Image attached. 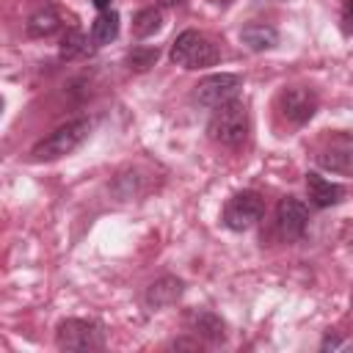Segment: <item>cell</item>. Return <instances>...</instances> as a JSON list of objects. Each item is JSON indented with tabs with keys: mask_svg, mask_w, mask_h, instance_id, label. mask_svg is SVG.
<instances>
[{
	"mask_svg": "<svg viewBox=\"0 0 353 353\" xmlns=\"http://www.w3.org/2000/svg\"><path fill=\"white\" fill-rule=\"evenodd\" d=\"M248 130H251V119H248V108L237 99L221 105L212 110L210 121H207V135L221 143V146H229V149H237L245 143L248 138Z\"/></svg>",
	"mask_w": 353,
	"mask_h": 353,
	"instance_id": "obj_1",
	"label": "cell"
},
{
	"mask_svg": "<svg viewBox=\"0 0 353 353\" xmlns=\"http://www.w3.org/2000/svg\"><path fill=\"white\" fill-rule=\"evenodd\" d=\"M91 132V121L88 119H72L66 124H61L58 130H52L47 138H41L33 149H30V160L36 163H50L58 157L72 154Z\"/></svg>",
	"mask_w": 353,
	"mask_h": 353,
	"instance_id": "obj_2",
	"label": "cell"
},
{
	"mask_svg": "<svg viewBox=\"0 0 353 353\" xmlns=\"http://www.w3.org/2000/svg\"><path fill=\"white\" fill-rule=\"evenodd\" d=\"M168 58L174 66H182V69H204V66L218 63L221 50L215 47V41L210 36H204L199 30H182L171 44Z\"/></svg>",
	"mask_w": 353,
	"mask_h": 353,
	"instance_id": "obj_3",
	"label": "cell"
},
{
	"mask_svg": "<svg viewBox=\"0 0 353 353\" xmlns=\"http://www.w3.org/2000/svg\"><path fill=\"white\" fill-rule=\"evenodd\" d=\"M55 345H58V350H77V353L99 350L105 345V334H102L99 323H94V320L66 317L55 328Z\"/></svg>",
	"mask_w": 353,
	"mask_h": 353,
	"instance_id": "obj_4",
	"label": "cell"
},
{
	"mask_svg": "<svg viewBox=\"0 0 353 353\" xmlns=\"http://www.w3.org/2000/svg\"><path fill=\"white\" fill-rule=\"evenodd\" d=\"M262 212H265L262 196L256 190H240L223 207V226L232 232H245L262 218Z\"/></svg>",
	"mask_w": 353,
	"mask_h": 353,
	"instance_id": "obj_5",
	"label": "cell"
},
{
	"mask_svg": "<svg viewBox=\"0 0 353 353\" xmlns=\"http://www.w3.org/2000/svg\"><path fill=\"white\" fill-rule=\"evenodd\" d=\"M243 80L240 74H229V72H221V74H207L204 80H199L196 91H193V99L201 105V108H221L226 102H232L240 91Z\"/></svg>",
	"mask_w": 353,
	"mask_h": 353,
	"instance_id": "obj_6",
	"label": "cell"
},
{
	"mask_svg": "<svg viewBox=\"0 0 353 353\" xmlns=\"http://www.w3.org/2000/svg\"><path fill=\"white\" fill-rule=\"evenodd\" d=\"M317 165L331 174H353V135L350 132H334L323 141L317 149Z\"/></svg>",
	"mask_w": 353,
	"mask_h": 353,
	"instance_id": "obj_7",
	"label": "cell"
},
{
	"mask_svg": "<svg viewBox=\"0 0 353 353\" xmlns=\"http://www.w3.org/2000/svg\"><path fill=\"white\" fill-rule=\"evenodd\" d=\"M276 108H279L281 119H287L292 127H301V124H306L314 116V110H317V94L312 88L292 85V88H284L279 94Z\"/></svg>",
	"mask_w": 353,
	"mask_h": 353,
	"instance_id": "obj_8",
	"label": "cell"
},
{
	"mask_svg": "<svg viewBox=\"0 0 353 353\" xmlns=\"http://www.w3.org/2000/svg\"><path fill=\"white\" fill-rule=\"evenodd\" d=\"M276 226H279V234L284 240H301L306 226H309L306 204L301 199H295V196L279 199V204H276Z\"/></svg>",
	"mask_w": 353,
	"mask_h": 353,
	"instance_id": "obj_9",
	"label": "cell"
},
{
	"mask_svg": "<svg viewBox=\"0 0 353 353\" xmlns=\"http://www.w3.org/2000/svg\"><path fill=\"white\" fill-rule=\"evenodd\" d=\"M306 193H309L312 204L320 207V210L334 207V204H339L345 199V188L339 182H331V179L320 176L317 171H309L306 174Z\"/></svg>",
	"mask_w": 353,
	"mask_h": 353,
	"instance_id": "obj_10",
	"label": "cell"
},
{
	"mask_svg": "<svg viewBox=\"0 0 353 353\" xmlns=\"http://www.w3.org/2000/svg\"><path fill=\"white\" fill-rule=\"evenodd\" d=\"M240 41H243L248 50L262 52V50L276 47L279 30H276L273 25H265V22H248V25H243V30H240Z\"/></svg>",
	"mask_w": 353,
	"mask_h": 353,
	"instance_id": "obj_11",
	"label": "cell"
},
{
	"mask_svg": "<svg viewBox=\"0 0 353 353\" xmlns=\"http://www.w3.org/2000/svg\"><path fill=\"white\" fill-rule=\"evenodd\" d=\"M179 295H182V281L174 279V276H163V279H157V281L146 290V303H149L152 309H163V306L176 303Z\"/></svg>",
	"mask_w": 353,
	"mask_h": 353,
	"instance_id": "obj_12",
	"label": "cell"
},
{
	"mask_svg": "<svg viewBox=\"0 0 353 353\" xmlns=\"http://www.w3.org/2000/svg\"><path fill=\"white\" fill-rule=\"evenodd\" d=\"M58 28H61V17H58V11H55L52 6H44V8L33 11V14L28 17V22H25L28 36H33V39L52 36Z\"/></svg>",
	"mask_w": 353,
	"mask_h": 353,
	"instance_id": "obj_13",
	"label": "cell"
},
{
	"mask_svg": "<svg viewBox=\"0 0 353 353\" xmlns=\"http://www.w3.org/2000/svg\"><path fill=\"white\" fill-rule=\"evenodd\" d=\"M119 36V14L116 11H99V17L91 25V44L102 47L110 44Z\"/></svg>",
	"mask_w": 353,
	"mask_h": 353,
	"instance_id": "obj_14",
	"label": "cell"
},
{
	"mask_svg": "<svg viewBox=\"0 0 353 353\" xmlns=\"http://www.w3.org/2000/svg\"><path fill=\"white\" fill-rule=\"evenodd\" d=\"M160 28H163V11L154 8V6H146V8H141L132 17V33H135V39H149Z\"/></svg>",
	"mask_w": 353,
	"mask_h": 353,
	"instance_id": "obj_15",
	"label": "cell"
},
{
	"mask_svg": "<svg viewBox=\"0 0 353 353\" xmlns=\"http://www.w3.org/2000/svg\"><path fill=\"white\" fill-rule=\"evenodd\" d=\"M193 328H196V334L204 336L207 342H223V339H226V325H223V320H221L218 314H212V312H199V314L193 317Z\"/></svg>",
	"mask_w": 353,
	"mask_h": 353,
	"instance_id": "obj_16",
	"label": "cell"
},
{
	"mask_svg": "<svg viewBox=\"0 0 353 353\" xmlns=\"http://www.w3.org/2000/svg\"><path fill=\"white\" fill-rule=\"evenodd\" d=\"M85 52H88V39H85V33L77 30V28H69V30L63 33V39H61L58 55H61L63 61H74V58H83Z\"/></svg>",
	"mask_w": 353,
	"mask_h": 353,
	"instance_id": "obj_17",
	"label": "cell"
},
{
	"mask_svg": "<svg viewBox=\"0 0 353 353\" xmlns=\"http://www.w3.org/2000/svg\"><path fill=\"white\" fill-rule=\"evenodd\" d=\"M157 58H160L157 47H132V50L127 52V66H130L132 72H146L149 66L157 63Z\"/></svg>",
	"mask_w": 353,
	"mask_h": 353,
	"instance_id": "obj_18",
	"label": "cell"
},
{
	"mask_svg": "<svg viewBox=\"0 0 353 353\" xmlns=\"http://www.w3.org/2000/svg\"><path fill=\"white\" fill-rule=\"evenodd\" d=\"M339 19H342V33L345 36H353V0H345Z\"/></svg>",
	"mask_w": 353,
	"mask_h": 353,
	"instance_id": "obj_19",
	"label": "cell"
},
{
	"mask_svg": "<svg viewBox=\"0 0 353 353\" xmlns=\"http://www.w3.org/2000/svg\"><path fill=\"white\" fill-rule=\"evenodd\" d=\"M94 6H97L99 11H110V0H94Z\"/></svg>",
	"mask_w": 353,
	"mask_h": 353,
	"instance_id": "obj_20",
	"label": "cell"
},
{
	"mask_svg": "<svg viewBox=\"0 0 353 353\" xmlns=\"http://www.w3.org/2000/svg\"><path fill=\"white\" fill-rule=\"evenodd\" d=\"M160 6H165V8H174V6H182L185 0H157Z\"/></svg>",
	"mask_w": 353,
	"mask_h": 353,
	"instance_id": "obj_21",
	"label": "cell"
},
{
	"mask_svg": "<svg viewBox=\"0 0 353 353\" xmlns=\"http://www.w3.org/2000/svg\"><path fill=\"white\" fill-rule=\"evenodd\" d=\"M215 6H229V3H234V0H212Z\"/></svg>",
	"mask_w": 353,
	"mask_h": 353,
	"instance_id": "obj_22",
	"label": "cell"
}]
</instances>
